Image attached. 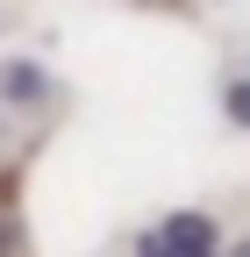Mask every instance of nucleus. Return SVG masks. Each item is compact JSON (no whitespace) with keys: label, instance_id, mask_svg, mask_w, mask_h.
I'll list each match as a JSON object with an SVG mask.
<instances>
[{"label":"nucleus","instance_id":"nucleus-1","mask_svg":"<svg viewBox=\"0 0 250 257\" xmlns=\"http://www.w3.org/2000/svg\"><path fill=\"white\" fill-rule=\"evenodd\" d=\"M136 257H214V221L207 214H172L136 243Z\"/></svg>","mask_w":250,"mask_h":257},{"label":"nucleus","instance_id":"nucleus-2","mask_svg":"<svg viewBox=\"0 0 250 257\" xmlns=\"http://www.w3.org/2000/svg\"><path fill=\"white\" fill-rule=\"evenodd\" d=\"M229 114H236V121H250V86H229Z\"/></svg>","mask_w":250,"mask_h":257},{"label":"nucleus","instance_id":"nucleus-3","mask_svg":"<svg viewBox=\"0 0 250 257\" xmlns=\"http://www.w3.org/2000/svg\"><path fill=\"white\" fill-rule=\"evenodd\" d=\"M0 250H8V229H0Z\"/></svg>","mask_w":250,"mask_h":257},{"label":"nucleus","instance_id":"nucleus-4","mask_svg":"<svg viewBox=\"0 0 250 257\" xmlns=\"http://www.w3.org/2000/svg\"><path fill=\"white\" fill-rule=\"evenodd\" d=\"M236 257H250V243H243V250H236Z\"/></svg>","mask_w":250,"mask_h":257}]
</instances>
